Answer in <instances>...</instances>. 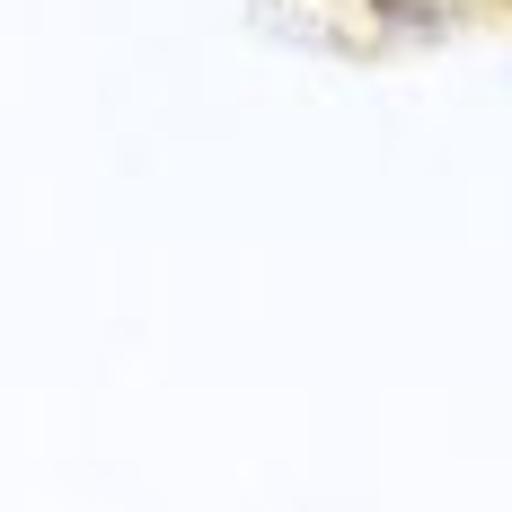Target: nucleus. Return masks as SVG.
I'll use <instances>...</instances> for the list:
<instances>
[]
</instances>
